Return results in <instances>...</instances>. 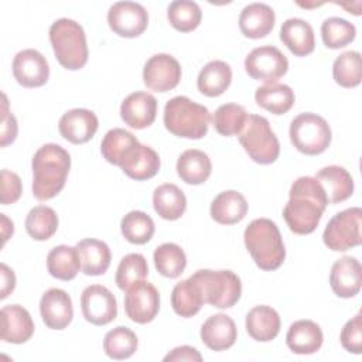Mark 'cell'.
Masks as SVG:
<instances>
[{
    "mask_svg": "<svg viewBox=\"0 0 362 362\" xmlns=\"http://www.w3.org/2000/svg\"><path fill=\"white\" fill-rule=\"evenodd\" d=\"M283 218L296 235L313 233L328 205L324 188L315 177H298L290 188Z\"/></svg>",
    "mask_w": 362,
    "mask_h": 362,
    "instance_id": "obj_1",
    "label": "cell"
},
{
    "mask_svg": "<svg viewBox=\"0 0 362 362\" xmlns=\"http://www.w3.org/2000/svg\"><path fill=\"white\" fill-rule=\"evenodd\" d=\"M33 194L38 201H48L65 187L71 168L69 153L55 143L41 146L31 161Z\"/></svg>",
    "mask_w": 362,
    "mask_h": 362,
    "instance_id": "obj_2",
    "label": "cell"
},
{
    "mask_svg": "<svg viewBox=\"0 0 362 362\" xmlns=\"http://www.w3.org/2000/svg\"><path fill=\"white\" fill-rule=\"evenodd\" d=\"M245 246L262 270L279 269L286 259V247L277 225L267 218L253 219L243 233Z\"/></svg>",
    "mask_w": 362,
    "mask_h": 362,
    "instance_id": "obj_3",
    "label": "cell"
},
{
    "mask_svg": "<svg viewBox=\"0 0 362 362\" xmlns=\"http://www.w3.org/2000/svg\"><path fill=\"white\" fill-rule=\"evenodd\" d=\"M164 126L177 137L198 140L206 136L211 123L208 107L187 96H174L164 107Z\"/></svg>",
    "mask_w": 362,
    "mask_h": 362,
    "instance_id": "obj_4",
    "label": "cell"
},
{
    "mask_svg": "<svg viewBox=\"0 0 362 362\" xmlns=\"http://www.w3.org/2000/svg\"><path fill=\"white\" fill-rule=\"evenodd\" d=\"M49 42L57 61L69 71H76L88 62L86 35L79 23L71 18H58L49 27Z\"/></svg>",
    "mask_w": 362,
    "mask_h": 362,
    "instance_id": "obj_5",
    "label": "cell"
},
{
    "mask_svg": "<svg viewBox=\"0 0 362 362\" xmlns=\"http://www.w3.org/2000/svg\"><path fill=\"white\" fill-rule=\"evenodd\" d=\"M198 286L204 304H211L216 308L233 307L242 294V283L232 270H197L191 277Z\"/></svg>",
    "mask_w": 362,
    "mask_h": 362,
    "instance_id": "obj_6",
    "label": "cell"
},
{
    "mask_svg": "<svg viewBox=\"0 0 362 362\" xmlns=\"http://www.w3.org/2000/svg\"><path fill=\"white\" fill-rule=\"evenodd\" d=\"M238 139L247 156L257 164H272L279 158V139L263 116L247 115Z\"/></svg>",
    "mask_w": 362,
    "mask_h": 362,
    "instance_id": "obj_7",
    "label": "cell"
},
{
    "mask_svg": "<svg viewBox=\"0 0 362 362\" xmlns=\"http://www.w3.org/2000/svg\"><path fill=\"white\" fill-rule=\"evenodd\" d=\"M290 140L303 154L317 156L324 153L332 139L328 122L317 113L304 112L296 116L290 123Z\"/></svg>",
    "mask_w": 362,
    "mask_h": 362,
    "instance_id": "obj_8",
    "label": "cell"
},
{
    "mask_svg": "<svg viewBox=\"0 0 362 362\" xmlns=\"http://www.w3.org/2000/svg\"><path fill=\"white\" fill-rule=\"evenodd\" d=\"M362 209L352 206L335 214L327 223L322 240L334 252H345L362 243Z\"/></svg>",
    "mask_w": 362,
    "mask_h": 362,
    "instance_id": "obj_9",
    "label": "cell"
},
{
    "mask_svg": "<svg viewBox=\"0 0 362 362\" xmlns=\"http://www.w3.org/2000/svg\"><path fill=\"white\" fill-rule=\"evenodd\" d=\"M288 61L286 55L273 45H262L252 49L245 59V71L256 81L276 82L286 75Z\"/></svg>",
    "mask_w": 362,
    "mask_h": 362,
    "instance_id": "obj_10",
    "label": "cell"
},
{
    "mask_svg": "<svg viewBox=\"0 0 362 362\" xmlns=\"http://www.w3.org/2000/svg\"><path fill=\"white\" fill-rule=\"evenodd\" d=\"M160 310L158 290L148 281L140 280L130 286L124 294L126 315L137 324L151 322Z\"/></svg>",
    "mask_w": 362,
    "mask_h": 362,
    "instance_id": "obj_11",
    "label": "cell"
},
{
    "mask_svg": "<svg viewBox=\"0 0 362 362\" xmlns=\"http://www.w3.org/2000/svg\"><path fill=\"white\" fill-rule=\"evenodd\" d=\"M81 308L85 320L99 327L112 322L117 317L116 297L102 284L88 286L82 291Z\"/></svg>",
    "mask_w": 362,
    "mask_h": 362,
    "instance_id": "obj_12",
    "label": "cell"
},
{
    "mask_svg": "<svg viewBox=\"0 0 362 362\" xmlns=\"http://www.w3.org/2000/svg\"><path fill=\"white\" fill-rule=\"evenodd\" d=\"M110 30L126 38H134L144 33L148 24L147 10L134 1H117L107 11Z\"/></svg>",
    "mask_w": 362,
    "mask_h": 362,
    "instance_id": "obj_13",
    "label": "cell"
},
{
    "mask_svg": "<svg viewBox=\"0 0 362 362\" xmlns=\"http://www.w3.org/2000/svg\"><path fill=\"white\" fill-rule=\"evenodd\" d=\"M181 79V65L170 54H156L147 59L143 68V82L154 92H168Z\"/></svg>",
    "mask_w": 362,
    "mask_h": 362,
    "instance_id": "obj_14",
    "label": "cell"
},
{
    "mask_svg": "<svg viewBox=\"0 0 362 362\" xmlns=\"http://www.w3.org/2000/svg\"><path fill=\"white\" fill-rule=\"evenodd\" d=\"M14 79L24 88H40L49 78V65L45 57L33 48L23 49L13 59Z\"/></svg>",
    "mask_w": 362,
    "mask_h": 362,
    "instance_id": "obj_15",
    "label": "cell"
},
{
    "mask_svg": "<svg viewBox=\"0 0 362 362\" xmlns=\"http://www.w3.org/2000/svg\"><path fill=\"white\" fill-rule=\"evenodd\" d=\"M40 314L48 328H66L74 317V307L69 294L57 287L47 290L40 300Z\"/></svg>",
    "mask_w": 362,
    "mask_h": 362,
    "instance_id": "obj_16",
    "label": "cell"
},
{
    "mask_svg": "<svg viewBox=\"0 0 362 362\" xmlns=\"http://www.w3.org/2000/svg\"><path fill=\"white\" fill-rule=\"evenodd\" d=\"M99 122L96 115L89 109H71L65 112L58 123L59 134L72 144H83L89 141L96 130Z\"/></svg>",
    "mask_w": 362,
    "mask_h": 362,
    "instance_id": "obj_17",
    "label": "cell"
},
{
    "mask_svg": "<svg viewBox=\"0 0 362 362\" xmlns=\"http://www.w3.org/2000/svg\"><path fill=\"white\" fill-rule=\"evenodd\" d=\"M157 115V100L148 92H133L120 105V117L132 129H146Z\"/></svg>",
    "mask_w": 362,
    "mask_h": 362,
    "instance_id": "obj_18",
    "label": "cell"
},
{
    "mask_svg": "<svg viewBox=\"0 0 362 362\" xmlns=\"http://www.w3.org/2000/svg\"><path fill=\"white\" fill-rule=\"evenodd\" d=\"M362 284V267L356 257L344 256L338 259L329 272V286L341 298L356 296Z\"/></svg>",
    "mask_w": 362,
    "mask_h": 362,
    "instance_id": "obj_19",
    "label": "cell"
},
{
    "mask_svg": "<svg viewBox=\"0 0 362 362\" xmlns=\"http://www.w3.org/2000/svg\"><path fill=\"white\" fill-rule=\"evenodd\" d=\"M34 329V321L24 307L18 304H10L1 308L0 338L4 342L24 344L33 337Z\"/></svg>",
    "mask_w": 362,
    "mask_h": 362,
    "instance_id": "obj_20",
    "label": "cell"
},
{
    "mask_svg": "<svg viewBox=\"0 0 362 362\" xmlns=\"http://www.w3.org/2000/svg\"><path fill=\"white\" fill-rule=\"evenodd\" d=\"M201 341L212 351H225L230 348L238 338L235 321L223 314H214L206 318L201 327Z\"/></svg>",
    "mask_w": 362,
    "mask_h": 362,
    "instance_id": "obj_21",
    "label": "cell"
},
{
    "mask_svg": "<svg viewBox=\"0 0 362 362\" xmlns=\"http://www.w3.org/2000/svg\"><path fill=\"white\" fill-rule=\"evenodd\" d=\"M122 171L136 181H144L153 178L160 170V157L156 150L146 144H137L122 160Z\"/></svg>",
    "mask_w": 362,
    "mask_h": 362,
    "instance_id": "obj_22",
    "label": "cell"
},
{
    "mask_svg": "<svg viewBox=\"0 0 362 362\" xmlns=\"http://www.w3.org/2000/svg\"><path fill=\"white\" fill-rule=\"evenodd\" d=\"M324 341L320 325L311 320L294 321L287 334L286 344L291 352L298 355H310L317 352Z\"/></svg>",
    "mask_w": 362,
    "mask_h": 362,
    "instance_id": "obj_23",
    "label": "cell"
},
{
    "mask_svg": "<svg viewBox=\"0 0 362 362\" xmlns=\"http://www.w3.org/2000/svg\"><path fill=\"white\" fill-rule=\"evenodd\" d=\"M276 16L270 6L252 3L243 7L239 16V28L247 38L257 40L266 37L274 27Z\"/></svg>",
    "mask_w": 362,
    "mask_h": 362,
    "instance_id": "obj_24",
    "label": "cell"
},
{
    "mask_svg": "<svg viewBox=\"0 0 362 362\" xmlns=\"http://www.w3.org/2000/svg\"><path fill=\"white\" fill-rule=\"evenodd\" d=\"M280 40L296 57H305L314 51L315 40L311 24L303 18H287L280 28Z\"/></svg>",
    "mask_w": 362,
    "mask_h": 362,
    "instance_id": "obj_25",
    "label": "cell"
},
{
    "mask_svg": "<svg viewBox=\"0 0 362 362\" xmlns=\"http://www.w3.org/2000/svg\"><path fill=\"white\" fill-rule=\"evenodd\" d=\"M315 178L325 191L328 204L346 201L354 194V178L341 165H328L321 168Z\"/></svg>",
    "mask_w": 362,
    "mask_h": 362,
    "instance_id": "obj_26",
    "label": "cell"
},
{
    "mask_svg": "<svg viewBox=\"0 0 362 362\" xmlns=\"http://www.w3.org/2000/svg\"><path fill=\"white\" fill-rule=\"evenodd\" d=\"M209 212L215 222L221 225H233L246 216L247 201L235 189L222 191L211 202Z\"/></svg>",
    "mask_w": 362,
    "mask_h": 362,
    "instance_id": "obj_27",
    "label": "cell"
},
{
    "mask_svg": "<svg viewBox=\"0 0 362 362\" xmlns=\"http://www.w3.org/2000/svg\"><path fill=\"white\" fill-rule=\"evenodd\" d=\"M76 250L81 260V270L86 276H100L110 266L112 253L109 246L99 239H82L76 243Z\"/></svg>",
    "mask_w": 362,
    "mask_h": 362,
    "instance_id": "obj_28",
    "label": "cell"
},
{
    "mask_svg": "<svg viewBox=\"0 0 362 362\" xmlns=\"http://www.w3.org/2000/svg\"><path fill=\"white\" fill-rule=\"evenodd\" d=\"M246 331L259 342H269L280 332L279 313L269 305H256L246 314Z\"/></svg>",
    "mask_w": 362,
    "mask_h": 362,
    "instance_id": "obj_29",
    "label": "cell"
},
{
    "mask_svg": "<svg viewBox=\"0 0 362 362\" xmlns=\"http://www.w3.org/2000/svg\"><path fill=\"white\" fill-rule=\"evenodd\" d=\"M212 171V163L206 153L189 148L180 154L177 160V174L178 177L189 184V185H199L204 184Z\"/></svg>",
    "mask_w": 362,
    "mask_h": 362,
    "instance_id": "obj_30",
    "label": "cell"
},
{
    "mask_svg": "<svg viewBox=\"0 0 362 362\" xmlns=\"http://www.w3.org/2000/svg\"><path fill=\"white\" fill-rule=\"evenodd\" d=\"M153 206L160 218L167 221L180 219L187 209V198L181 188L167 182L158 185L153 192Z\"/></svg>",
    "mask_w": 362,
    "mask_h": 362,
    "instance_id": "obj_31",
    "label": "cell"
},
{
    "mask_svg": "<svg viewBox=\"0 0 362 362\" xmlns=\"http://www.w3.org/2000/svg\"><path fill=\"white\" fill-rule=\"evenodd\" d=\"M232 82V69L229 64L221 59L208 62L198 74V90L209 98L222 95Z\"/></svg>",
    "mask_w": 362,
    "mask_h": 362,
    "instance_id": "obj_32",
    "label": "cell"
},
{
    "mask_svg": "<svg viewBox=\"0 0 362 362\" xmlns=\"http://www.w3.org/2000/svg\"><path fill=\"white\" fill-rule=\"evenodd\" d=\"M255 100L260 107L273 115H284L293 107L296 96L288 85L272 82L256 89Z\"/></svg>",
    "mask_w": 362,
    "mask_h": 362,
    "instance_id": "obj_33",
    "label": "cell"
},
{
    "mask_svg": "<svg viewBox=\"0 0 362 362\" xmlns=\"http://www.w3.org/2000/svg\"><path fill=\"white\" fill-rule=\"evenodd\" d=\"M48 273L64 281H69L76 277L81 269V260L76 247L68 245H59L49 250L47 256Z\"/></svg>",
    "mask_w": 362,
    "mask_h": 362,
    "instance_id": "obj_34",
    "label": "cell"
},
{
    "mask_svg": "<svg viewBox=\"0 0 362 362\" xmlns=\"http://www.w3.org/2000/svg\"><path fill=\"white\" fill-rule=\"evenodd\" d=\"M137 144H139V140L136 136H133L130 132L124 129L115 127V129H110L103 136L100 143V153L107 163L119 167L122 160Z\"/></svg>",
    "mask_w": 362,
    "mask_h": 362,
    "instance_id": "obj_35",
    "label": "cell"
},
{
    "mask_svg": "<svg viewBox=\"0 0 362 362\" xmlns=\"http://www.w3.org/2000/svg\"><path fill=\"white\" fill-rule=\"evenodd\" d=\"M204 304L201 291L191 279L177 283L171 293V307L180 317L189 318L198 314Z\"/></svg>",
    "mask_w": 362,
    "mask_h": 362,
    "instance_id": "obj_36",
    "label": "cell"
},
{
    "mask_svg": "<svg viewBox=\"0 0 362 362\" xmlns=\"http://www.w3.org/2000/svg\"><path fill=\"white\" fill-rule=\"evenodd\" d=\"M157 272L168 279H177L185 270L187 256L177 243H163L156 247L153 255Z\"/></svg>",
    "mask_w": 362,
    "mask_h": 362,
    "instance_id": "obj_37",
    "label": "cell"
},
{
    "mask_svg": "<svg viewBox=\"0 0 362 362\" xmlns=\"http://www.w3.org/2000/svg\"><path fill=\"white\" fill-rule=\"evenodd\" d=\"M58 229V215L47 205L30 209L25 218V230L34 240H48Z\"/></svg>",
    "mask_w": 362,
    "mask_h": 362,
    "instance_id": "obj_38",
    "label": "cell"
},
{
    "mask_svg": "<svg viewBox=\"0 0 362 362\" xmlns=\"http://www.w3.org/2000/svg\"><path fill=\"white\" fill-rule=\"evenodd\" d=\"M137 337L127 327H116L106 332L103 339L105 354L116 361L130 358L137 349Z\"/></svg>",
    "mask_w": 362,
    "mask_h": 362,
    "instance_id": "obj_39",
    "label": "cell"
},
{
    "mask_svg": "<svg viewBox=\"0 0 362 362\" xmlns=\"http://www.w3.org/2000/svg\"><path fill=\"white\" fill-rule=\"evenodd\" d=\"M122 235L134 245L147 243L154 235V222L150 215L143 211H130L120 222Z\"/></svg>",
    "mask_w": 362,
    "mask_h": 362,
    "instance_id": "obj_40",
    "label": "cell"
},
{
    "mask_svg": "<svg viewBox=\"0 0 362 362\" xmlns=\"http://www.w3.org/2000/svg\"><path fill=\"white\" fill-rule=\"evenodd\" d=\"M334 81L342 88H355L361 83L362 68L358 51H345L335 58L332 65Z\"/></svg>",
    "mask_w": 362,
    "mask_h": 362,
    "instance_id": "obj_41",
    "label": "cell"
},
{
    "mask_svg": "<svg viewBox=\"0 0 362 362\" xmlns=\"http://www.w3.org/2000/svg\"><path fill=\"white\" fill-rule=\"evenodd\" d=\"M167 18L177 31L189 33L199 25L202 11L195 1L175 0L167 8Z\"/></svg>",
    "mask_w": 362,
    "mask_h": 362,
    "instance_id": "obj_42",
    "label": "cell"
},
{
    "mask_svg": "<svg viewBox=\"0 0 362 362\" xmlns=\"http://www.w3.org/2000/svg\"><path fill=\"white\" fill-rule=\"evenodd\" d=\"M356 37L352 23L341 17H328L321 24V38L327 48L338 49L351 44Z\"/></svg>",
    "mask_w": 362,
    "mask_h": 362,
    "instance_id": "obj_43",
    "label": "cell"
},
{
    "mask_svg": "<svg viewBox=\"0 0 362 362\" xmlns=\"http://www.w3.org/2000/svg\"><path fill=\"white\" fill-rule=\"evenodd\" d=\"M247 113L243 106L238 103H225L221 105L212 117L215 130L221 136H236L245 126Z\"/></svg>",
    "mask_w": 362,
    "mask_h": 362,
    "instance_id": "obj_44",
    "label": "cell"
},
{
    "mask_svg": "<svg viewBox=\"0 0 362 362\" xmlns=\"http://www.w3.org/2000/svg\"><path fill=\"white\" fill-rule=\"evenodd\" d=\"M147 274H148V264L146 257L140 253H129L120 260L115 280L117 287L126 291L134 283L144 280Z\"/></svg>",
    "mask_w": 362,
    "mask_h": 362,
    "instance_id": "obj_45",
    "label": "cell"
},
{
    "mask_svg": "<svg viewBox=\"0 0 362 362\" xmlns=\"http://www.w3.org/2000/svg\"><path fill=\"white\" fill-rule=\"evenodd\" d=\"M341 345L351 354H361L362 344V315L358 313L352 320L346 321L341 329Z\"/></svg>",
    "mask_w": 362,
    "mask_h": 362,
    "instance_id": "obj_46",
    "label": "cell"
},
{
    "mask_svg": "<svg viewBox=\"0 0 362 362\" xmlns=\"http://www.w3.org/2000/svg\"><path fill=\"white\" fill-rule=\"evenodd\" d=\"M23 192V184L20 177L10 171V170H1V204L10 205L20 199Z\"/></svg>",
    "mask_w": 362,
    "mask_h": 362,
    "instance_id": "obj_47",
    "label": "cell"
},
{
    "mask_svg": "<svg viewBox=\"0 0 362 362\" xmlns=\"http://www.w3.org/2000/svg\"><path fill=\"white\" fill-rule=\"evenodd\" d=\"M18 126L13 113L8 112L7 96L3 93V107H1V133H0V146L6 147L13 143L17 137Z\"/></svg>",
    "mask_w": 362,
    "mask_h": 362,
    "instance_id": "obj_48",
    "label": "cell"
},
{
    "mask_svg": "<svg viewBox=\"0 0 362 362\" xmlns=\"http://www.w3.org/2000/svg\"><path fill=\"white\" fill-rule=\"evenodd\" d=\"M164 362H180V361H188V362H201L202 361V355L189 345H182V346H177L174 348L171 352H168L164 359Z\"/></svg>",
    "mask_w": 362,
    "mask_h": 362,
    "instance_id": "obj_49",
    "label": "cell"
},
{
    "mask_svg": "<svg viewBox=\"0 0 362 362\" xmlns=\"http://www.w3.org/2000/svg\"><path fill=\"white\" fill-rule=\"evenodd\" d=\"M0 276H1L0 298L4 300L10 293H13V290L16 287V274L6 263H1L0 264Z\"/></svg>",
    "mask_w": 362,
    "mask_h": 362,
    "instance_id": "obj_50",
    "label": "cell"
},
{
    "mask_svg": "<svg viewBox=\"0 0 362 362\" xmlns=\"http://www.w3.org/2000/svg\"><path fill=\"white\" fill-rule=\"evenodd\" d=\"M0 218H1V236H3V245H4L7 239L13 235L14 226H13V222L4 214H0Z\"/></svg>",
    "mask_w": 362,
    "mask_h": 362,
    "instance_id": "obj_51",
    "label": "cell"
},
{
    "mask_svg": "<svg viewBox=\"0 0 362 362\" xmlns=\"http://www.w3.org/2000/svg\"><path fill=\"white\" fill-rule=\"evenodd\" d=\"M339 6H342V7H346L348 8V13H351V6L349 4H346V3H338ZM355 6H356V8L355 10H352V14H355V16H359L361 14V3L358 1V3H355Z\"/></svg>",
    "mask_w": 362,
    "mask_h": 362,
    "instance_id": "obj_52",
    "label": "cell"
}]
</instances>
